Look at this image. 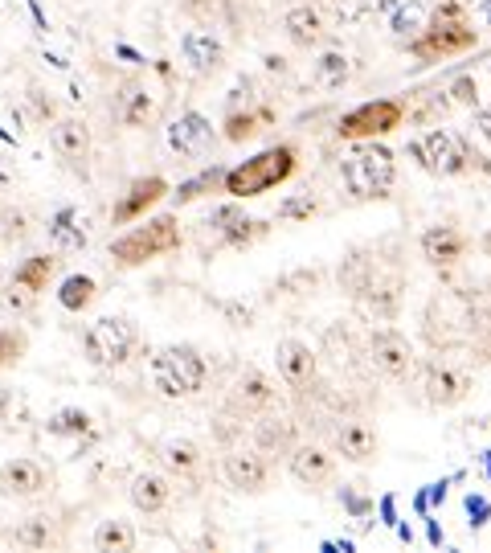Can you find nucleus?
<instances>
[{"label":"nucleus","instance_id":"c03bdc74","mask_svg":"<svg viewBox=\"0 0 491 553\" xmlns=\"http://www.w3.org/2000/svg\"><path fill=\"white\" fill-rule=\"evenodd\" d=\"M475 127H479V136L491 144V103H483V107H475Z\"/></svg>","mask_w":491,"mask_h":553},{"label":"nucleus","instance_id":"c756f323","mask_svg":"<svg viewBox=\"0 0 491 553\" xmlns=\"http://www.w3.org/2000/svg\"><path fill=\"white\" fill-rule=\"evenodd\" d=\"M50 242H54L58 250H82V246H86V222H82L78 209L62 205L58 214L50 218Z\"/></svg>","mask_w":491,"mask_h":553},{"label":"nucleus","instance_id":"2eb2a0df","mask_svg":"<svg viewBox=\"0 0 491 553\" xmlns=\"http://www.w3.org/2000/svg\"><path fill=\"white\" fill-rule=\"evenodd\" d=\"M287 472L303 488H324V484L336 480V455H328L316 443H295L291 455H287Z\"/></svg>","mask_w":491,"mask_h":553},{"label":"nucleus","instance_id":"423d86ee","mask_svg":"<svg viewBox=\"0 0 491 553\" xmlns=\"http://www.w3.org/2000/svg\"><path fill=\"white\" fill-rule=\"evenodd\" d=\"M140 345V328L127 316H99L82 336V353L95 369H119L136 357Z\"/></svg>","mask_w":491,"mask_h":553},{"label":"nucleus","instance_id":"79ce46f5","mask_svg":"<svg viewBox=\"0 0 491 553\" xmlns=\"http://www.w3.org/2000/svg\"><path fill=\"white\" fill-rule=\"evenodd\" d=\"M238 218H246L238 205H221V209H213V214H209V222H205V226H213L217 234H226V230H230Z\"/></svg>","mask_w":491,"mask_h":553},{"label":"nucleus","instance_id":"6ab92c4d","mask_svg":"<svg viewBox=\"0 0 491 553\" xmlns=\"http://www.w3.org/2000/svg\"><path fill=\"white\" fill-rule=\"evenodd\" d=\"M181 58L197 78H209V74H217L221 66H226V46L205 29H189L181 37Z\"/></svg>","mask_w":491,"mask_h":553},{"label":"nucleus","instance_id":"7ed1b4c3","mask_svg":"<svg viewBox=\"0 0 491 553\" xmlns=\"http://www.w3.org/2000/svg\"><path fill=\"white\" fill-rule=\"evenodd\" d=\"M340 177L352 201H385L397 181V156L385 144H361L344 156Z\"/></svg>","mask_w":491,"mask_h":553},{"label":"nucleus","instance_id":"37998d69","mask_svg":"<svg viewBox=\"0 0 491 553\" xmlns=\"http://www.w3.org/2000/svg\"><path fill=\"white\" fill-rule=\"evenodd\" d=\"M0 226H5L0 234H5L9 242H13V238H25V234H29V226H25V214H21V209H5V214H0Z\"/></svg>","mask_w":491,"mask_h":553},{"label":"nucleus","instance_id":"9d476101","mask_svg":"<svg viewBox=\"0 0 491 553\" xmlns=\"http://www.w3.org/2000/svg\"><path fill=\"white\" fill-rule=\"evenodd\" d=\"M221 476H226V484L242 496H258L266 492V484H271V459H266L258 447H230L226 459H221Z\"/></svg>","mask_w":491,"mask_h":553},{"label":"nucleus","instance_id":"f257e3e1","mask_svg":"<svg viewBox=\"0 0 491 553\" xmlns=\"http://www.w3.org/2000/svg\"><path fill=\"white\" fill-rule=\"evenodd\" d=\"M479 33L467 21L463 0H442V5L430 13V21L422 25L418 37H410L406 46L418 62H446V58H459L467 50H475Z\"/></svg>","mask_w":491,"mask_h":553},{"label":"nucleus","instance_id":"49530a36","mask_svg":"<svg viewBox=\"0 0 491 553\" xmlns=\"http://www.w3.org/2000/svg\"><path fill=\"white\" fill-rule=\"evenodd\" d=\"M475 13H479L483 25H491V0H475Z\"/></svg>","mask_w":491,"mask_h":553},{"label":"nucleus","instance_id":"2f4dec72","mask_svg":"<svg viewBox=\"0 0 491 553\" xmlns=\"http://www.w3.org/2000/svg\"><path fill=\"white\" fill-rule=\"evenodd\" d=\"M54 271H58V259H54V254H33V259H25V263L17 267V275H13V283L37 295V291H46V287H50V279H54Z\"/></svg>","mask_w":491,"mask_h":553},{"label":"nucleus","instance_id":"473e14b6","mask_svg":"<svg viewBox=\"0 0 491 553\" xmlns=\"http://www.w3.org/2000/svg\"><path fill=\"white\" fill-rule=\"evenodd\" d=\"M95 549H99V553H131V549H136V529H131L127 521H119V517L99 521V529H95Z\"/></svg>","mask_w":491,"mask_h":553},{"label":"nucleus","instance_id":"bb28decb","mask_svg":"<svg viewBox=\"0 0 491 553\" xmlns=\"http://www.w3.org/2000/svg\"><path fill=\"white\" fill-rule=\"evenodd\" d=\"M13 541H17L21 549H58L66 537H62V529H58L54 517L37 513V517H25V521L13 529Z\"/></svg>","mask_w":491,"mask_h":553},{"label":"nucleus","instance_id":"39448f33","mask_svg":"<svg viewBox=\"0 0 491 553\" xmlns=\"http://www.w3.org/2000/svg\"><path fill=\"white\" fill-rule=\"evenodd\" d=\"M168 250H181V222L164 214V218H148L144 226L119 234L111 242V263L115 267H144Z\"/></svg>","mask_w":491,"mask_h":553},{"label":"nucleus","instance_id":"c85d7f7f","mask_svg":"<svg viewBox=\"0 0 491 553\" xmlns=\"http://www.w3.org/2000/svg\"><path fill=\"white\" fill-rule=\"evenodd\" d=\"M348 78H352V62L344 50H324L316 58V66H311V82H316L320 91H340Z\"/></svg>","mask_w":491,"mask_h":553},{"label":"nucleus","instance_id":"a19ab883","mask_svg":"<svg viewBox=\"0 0 491 553\" xmlns=\"http://www.w3.org/2000/svg\"><path fill=\"white\" fill-rule=\"evenodd\" d=\"M25 111H29L33 123H50V119H54V99H50L46 91H37V87H33V91L25 95Z\"/></svg>","mask_w":491,"mask_h":553},{"label":"nucleus","instance_id":"412c9836","mask_svg":"<svg viewBox=\"0 0 491 553\" xmlns=\"http://www.w3.org/2000/svg\"><path fill=\"white\" fill-rule=\"evenodd\" d=\"M332 443H336V455H344V463H373L377 451H381L377 431L369 427V422H361V418L340 422L336 435H332Z\"/></svg>","mask_w":491,"mask_h":553},{"label":"nucleus","instance_id":"a211bd4d","mask_svg":"<svg viewBox=\"0 0 491 553\" xmlns=\"http://www.w3.org/2000/svg\"><path fill=\"white\" fill-rule=\"evenodd\" d=\"M172 189H168V181L164 177H140V181H131V189L123 193V201L115 205V226H127V222H136V218H148V209L152 205H160L164 197H168Z\"/></svg>","mask_w":491,"mask_h":553},{"label":"nucleus","instance_id":"f8f14e48","mask_svg":"<svg viewBox=\"0 0 491 553\" xmlns=\"http://www.w3.org/2000/svg\"><path fill=\"white\" fill-rule=\"evenodd\" d=\"M279 402V386L262 369H246L238 373L234 390H230V410L238 418H258V414H271Z\"/></svg>","mask_w":491,"mask_h":553},{"label":"nucleus","instance_id":"a878e982","mask_svg":"<svg viewBox=\"0 0 491 553\" xmlns=\"http://www.w3.org/2000/svg\"><path fill=\"white\" fill-rule=\"evenodd\" d=\"M283 29H287V37H291V46H299V50H311V46H320L324 41V17L311 9V5H295L287 17H283Z\"/></svg>","mask_w":491,"mask_h":553},{"label":"nucleus","instance_id":"aec40b11","mask_svg":"<svg viewBox=\"0 0 491 553\" xmlns=\"http://www.w3.org/2000/svg\"><path fill=\"white\" fill-rule=\"evenodd\" d=\"M467 394H471V377L467 373H459L451 365H430L426 369V402L434 410H451V406L467 402Z\"/></svg>","mask_w":491,"mask_h":553},{"label":"nucleus","instance_id":"f3484780","mask_svg":"<svg viewBox=\"0 0 491 553\" xmlns=\"http://www.w3.org/2000/svg\"><path fill=\"white\" fill-rule=\"evenodd\" d=\"M418 250H422V259L430 267H455L467 259V250H471V238L459 234L455 226H430L422 238H418Z\"/></svg>","mask_w":491,"mask_h":553},{"label":"nucleus","instance_id":"58836bf2","mask_svg":"<svg viewBox=\"0 0 491 553\" xmlns=\"http://www.w3.org/2000/svg\"><path fill=\"white\" fill-rule=\"evenodd\" d=\"M86 427H91V414H86V410H58V414L46 422L50 435H82Z\"/></svg>","mask_w":491,"mask_h":553},{"label":"nucleus","instance_id":"6e6552de","mask_svg":"<svg viewBox=\"0 0 491 553\" xmlns=\"http://www.w3.org/2000/svg\"><path fill=\"white\" fill-rule=\"evenodd\" d=\"M401 123H406V103L401 99H373V103H361L348 115H340L336 136L340 140H381V136L397 132Z\"/></svg>","mask_w":491,"mask_h":553},{"label":"nucleus","instance_id":"72a5a7b5","mask_svg":"<svg viewBox=\"0 0 491 553\" xmlns=\"http://www.w3.org/2000/svg\"><path fill=\"white\" fill-rule=\"evenodd\" d=\"M426 21H430V17H426V5H422V0H397V13L389 17V29H393L397 41H410V37L422 33Z\"/></svg>","mask_w":491,"mask_h":553},{"label":"nucleus","instance_id":"dca6fc26","mask_svg":"<svg viewBox=\"0 0 491 553\" xmlns=\"http://www.w3.org/2000/svg\"><path fill=\"white\" fill-rule=\"evenodd\" d=\"M50 488V472L37 459H9L0 463V492L13 500H33Z\"/></svg>","mask_w":491,"mask_h":553},{"label":"nucleus","instance_id":"e433bc0d","mask_svg":"<svg viewBox=\"0 0 491 553\" xmlns=\"http://www.w3.org/2000/svg\"><path fill=\"white\" fill-rule=\"evenodd\" d=\"M320 214V201L311 197V193H299V197H287L279 205V222H311Z\"/></svg>","mask_w":491,"mask_h":553},{"label":"nucleus","instance_id":"ddd939ff","mask_svg":"<svg viewBox=\"0 0 491 553\" xmlns=\"http://www.w3.org/2000/svg\"><path fill=\"white\" fill-rule=\"evenodd\" d=\"M275 361H279V377L287 381L291 390H311V386H316L320 357H316V349H311L307 340H299V336L279 340V345H275Z\"/></svg>","mask_w":491,"mask_h":553},{"label":"nucleus","instance_id":"4468645a","mask_svg":"<svg viewBox=\"0 0 491 553\" xmlns=\"http://www.w3.org/2000/svg\"><path fill=\"white\" fill-rule=\"evenodd\" d=\"M168 148L181 160H197L213 148V123L201 111H181L168 123Z\"/></svg>","mask_w":491,"mask_h":553},{"label":"nucleus","instance_id":"ea45409f","mask_svg":"<svg viewBox=\"0 0 491 553\" xmlns=\"http://www.w3.org/2000/svg\"><path fill=\"white\" fill-rule=\"evenodd\" d=\"M446 99H451V107H479V82L471 74L455 78L451 87H446Z\"/></svg>","mask_w":491,"mask_h":553},{"label":"nucleus","instance_id":"a18cd8bd","mask_svg":"<svg viewBox=\"0 0 491 553\" xmlns=\"http://www.w3.org/2000/svg\"><path fill=\"white\" fill-rule=\"evenodd\" d=\"M13 402H17V394H13L9 386H0V418H5V414L13 410Z\"/></svg>","mask_w":491,"mask_h":553},{"label":"nucleus","instance_id":"cd10ccee","mask_svg":"<svg viewBox=\"0 0 491 553\" xmlns=\"http://www.w3.org/2000/svg\"><path fill=\"white\" fill-rule=\"evenodd\" d=\"M271 123H275V111L271 107H250V111H230L221 127H226V140L230 144H246L258 132H266Z\"/></svg>","mask_w":491,"mask_h":553},{"label":"nucleus","instance_id":"9b49d317","mask_svg":"<svg viewBox=\"0 0 491 553\" xmlns=\"http://www.w3.org/2000/svg\"><path fill=\"white\" fill-rule=\"evenodd\" d=\"M111 111H115V123H119V127H131V132H140V127H148V123L156 119L160 103H156V95H152V87H148L144 78H123L119 87H115Z\"/></svg>","mask_w":491,"mask_h":553},{"label":"nucleus","instance_id":"7c9ffc66","mask_svg":"<svg viewBox=\"0 0 491 553\" xmlns=\"http://www.w3.org/2000/svg\"><path fill=\"white\" fill-rule=\"evenodd\" d=\"M99 300V283L91 279V275H66L62 279V287H58V304L66 308V312H86Z\"/></svg>","mask_w":491,"mask_h":553},{"label":"nucleus","instance_id":"1a4fd4ad","mask_svg":"<svg viewBox=\"0 0 491 553\" xmlns=\"http://www.w3.org/2000/svg\"><path fill=\"white\" fill-rule=\"evenodd\" d=\"M369 361L385 381L401 386V381L414 373V345L397 328H377L369 340Z\"/></svg>","mask_w":491,"mask_h":553},{"label":"nucleus","instance_id":"b1692460","mask_svg":"<svg viewBox=\"0 0 491 553\" xmlns=\"http://www.w3.org/2000/svg\"><path fill=\"white\" fill-rule=\"evenodd\" d=\"M50 144L62 160L70 164H82L86 156H91V127H86L78 115H66L54 123V132H50Z\"/></svg>","mask_w":491,"mask_h":553},{"label":"nucleus","instance_id":"c9c22d12","mask_svg":"<svg viewBox=\"0 0 491 553\" xmlns=\"http://www.w3.org/2000/svg\"><path fill=\"white\" fill-rule=\"evenodd\" d=\"M29 353V332L25 328H0V369H17Z\"/></svg>","mask_w":491,"mask_h":553},{"label":"nucleus","instance_id":"20e7f679","mask_svg":"<svg viewBox=\"0 0 491 553\" xmlns=\"http://www.w3.org/2000/svg\"><path fill=\"white\" fill-rule=\"evenodd\" d=\"M209 365L193 345H164L152 357V381L164 398H193L205 390Z\"/></svg>","mask_w":491,"mask_h":553},{"label":"nucleus","instance_id":"393cba45","mask_svg":"<svg viewBox=\"0 0 491 553\" xmlns=\"http://www.w3.org/2000/svg\"><path fill=\"white\" fill-rule=\"evenodd\" d=\"M254 447L262 455H291L295 447V422L291 418H271V414H258V427H254Z\"/></svg>","mask_w":491,"mask_h":553},{"label":"nucleus","instance_id":"4be33fe9","mask_svg":"<svg viewBox=\"0 0 491 553\" xmlns=\"http://www.w3.org/2000/svg\"><path fill=\"white\" fill-rule=\"evenodd\" d=\"M160 463H164V472L176 476V480H197L201 467H205V451H201L197 439L176 435V439L160 443Z\"/></svg>","mask_w":491,"mask_h":553},{"label":"nucleus","instance_id":"5701e85b","mask_svg":"<svg viewBox=\"0 0 491 553\" xmlns=\"http://www.w3.org/2000/svg\"><path fill=\"white\" fill-rule=\"evenodd\" d=\"M127 496H131V504H136V513H144V517H160L164 508L172 504V480L160 476V472H140L136 480H131Z\"/></svg>","mask_w":491,"mask_h":553},{"label":"nucleus","instance_id":"4c0bfd02","mask_svg":"<svg viewBox=\"0 0 491 553\" xmlns=\"http://www.w3.org/2000/svg\"><path fill=\"white\" fill-rule=\"evenodd\" d=\"M266 234V222H258V218H238L226 234H221V242L226 246H234V250H242V246H250V242H258Z\"/></svg>","mask_w":491,"mask_h":553},{"label":"nucleus","instance_id":"f03ea898","mask_svg":"<svg viewBox=\"0 0 491 553\" xmlns=\"http://www.w3.org/2000/svg\"><path fill=\"white\" fill-rule=\"evenodd\" d=\"M295 164H299V152L295 144H275L266 148L234 168H226V177H221V193H230L234 201H250V197H262L279 189L283 181L295 177Z\"/></svg>","mask_w":491,"mask_h":553},{"label":"nucleus","instance_id":"f704fd0d","mask_svg":"<svg viewBox=\"0 0 491 553\" xmlns=\"http://www.w3.org/2000/svg\"><path fill=\"white\" fill-rule=\"evenodd\" d=\"M221 177H226V168H209V173H201V177H193V181H185L176 193H168L176 205H193L197 197H205V193H217L221 189Z\"/></svg>","mask_w":491,"mask_h":553},{"label":"nucleus","instance_id":"0eeeda50","mask_svg":"<svg viewBox=\"0 0 491 553\" xmlns=\"http://www.w3.org/2000/svg\"><path fill=\"white\" fill-rule=\"evenodd\" d=\"M406 152L418 160V168H426L430 177H463L467 168L479 160V152H471V144L451 132V127H430L422 140H410Z\"/></svg>","mask_w":491,"mask_h":553}]
</instances>
